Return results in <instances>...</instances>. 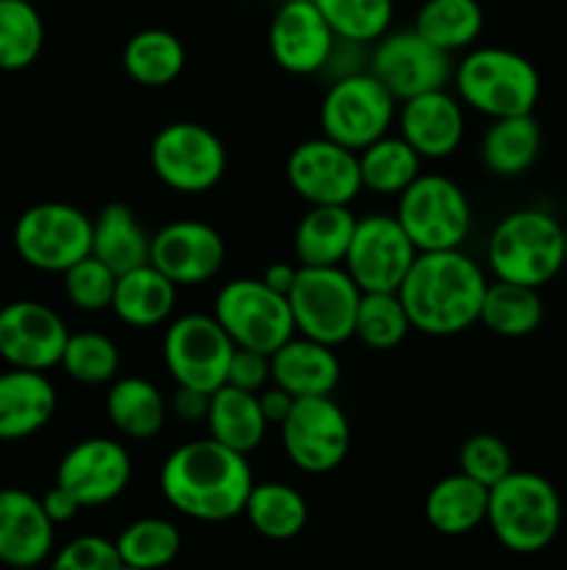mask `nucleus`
<instances>
[{"label": "nucleus", "instance_id": "nucleus-1", "mask_svg": "<svg viewBox=\"0 0 567 570\" xmlns=\"http://www.w3.org/2000/svg\"><path fill=\"white\" fill-rule=\"evenodd\" d=\"M161 495L172 510L203 523L231 521L242 515L253 488L248 454L217 443L192 440L172 451L159 473Z\"/></svg>", "mask_w": 567, "mask_h": 570}, {"label": "nucleus", "instance_id": "nucleus-2", "mask_svg": "<svg viewBox=\"0 0 567 570\" xmlns=\"http://www.w3.org/2000/svg\"><path fill=\"white\" fill-rule=\"evenodd\" d=\"M487 278L461 248L420 250L398 287L411 328L431 337H454L478 323Z\"/></svg>", "mask_w": 567, "mask_h": 570}, {"label": "nucleus", "instance_id": "nucleus-3", "mask_svg": "<svg viewBox=\"0 0 567 570\" xmlns=\"http://www.w3.org/2000/svg\"><path fill=\"white\" fill-rule=\"evenodd\" d=\"M487 523L511 554H539L561 527V499L539 473L511 471L489 488Z\"/></svg>", "mask_w": 567, "mask_h": 570}, {"label": "nucleus", "instance_id": "nucleus-4", "mask_svg": "<svg viewBox=\"0 0 567 570\" xmlns=\"http://www.w3.org/2000/svg\"><path fill=\"white\" fill-rule=\"evenodd\" d=\"M487 259L500 282L539 289L565 267V228L548 212L517 209L493 228Z\"/></svg>", "mask_w": 567, "mask_h": 570}, {"label": "nucleus", "instance_id": "nucleus-5", "mask_svg": "<svg viewBox=\"0 0 567 570\" xmlns=\"http://www.w3.org/2000/svg\"><path fill=\"white\" fill-rule=\"evenodd\" d=\"M461 104L487 117L531 115L539 100V72L526 56L506 48H478L456 70Z\"/></svg>", "mask_w": 567, "mask_h": 570}, {"label": "nucleus", "instance_id": "nucleus-6", "mask_svg": "<svg viewBox=\"0 0 567 570\" xmlns=\"http://www.w3.org/2000/svg\"><path fill=\"white\" fill-rule=\"evenodd\" d=\"M295 332L322 345H342L354 337L361 289L342 265H300L287 293Z\"/></svg>", "mask_w": 567, "mask_h": 570}, {"label": "nucleus", "instance_id": "nucleus-7", "mask_svg": "<svg viewBox=\"0 0 567 570\" xmlns=\"http://www.w3.org/2000/svg\"><path fill=\"white\" fill-rule=\"evenodd\" d=\"M398 223L420 250L461 248L472 226L470 200L456 181L420 173L398 195Z\"/></svg>", "mask_w": 567, "mask_h": 570}, {"label": "nucleus", "instance_id": "nucleus-8", "mask_svg": "<svg viewBox=\"0 0 567 570\" xmlns=\"http://www.w3.org/2000/svg\"><path fill=\"white\" fill-rule=\"evenodd\" d=\"M215 317L239 348L272 354L295 337L292 309L287 295L267 287L261 278L228 282L215 298Z\"/></svg>", "mask_w": 567, "mask_h": 570}, {"label": "nucleus", "instance_id": "nucleus-9", "mask_svg": "<svg viewBox=\"0 0 567 570\" xmlns=\"http://www.w3.org/2000/svg\"><path fill=\"white\" fill-rule=\"evenodd\" d=\"M14 248L37 271L64 273L92 254V220L61 200L33 204L17 217Z\"/></svg>", "mask_w": 567, "mask_h": 570}, {"label": "nucleus", "instance_id": "nucleus-10", "mask_svg": "<svg viewBox=\"0 0 567 570\" xmlns=\"http://www.w3.org/2000/svg\"><path fill=\"white\" fill-rule=\"evenodd\" d=\"M395 120V98L372 72H348L328 87L320 104L322 137L361 150L387 134Z\"/></svg>", "mask_w": 567, "mask_h": 570}, {"label": "nucleus", "instance_id": "nucleus-11", "mask_svg": "<svg viewBox=\"0 0 567 570\" xmlns=\"http://www.w3.org/2000/svg\"><path fill=\"white\" fill-rule=\"evenodd\" d=\"M226 165L222 139L200 122H170L150 142V167L176 193H209L226 176Z\"/></svg>", "mask_w": 567, "mask_h": 570}, {"label": "nucleus", "instance_id": "nucleus-12", "mask_svg": "<svg viewBox=\"0 0 567 570\" xmlns=\"http://www.w3.org/2000/svg\"><path fill=\"white\" fill-rule=\"evenodd\" d=\"M233 340L215 315H181L167 326L161 354L178 387L215 393L226 384Z\"/></svg>", "mask_w": 567, "mask_h": 570}, {"label": "nucleus", "instance_id": "nucleus-13", "mask_svg": "<svg viewBox=\"0 0 567 570\" xmlns=\"http://www.w3.org/2000/svg\"><path fill=\"white\" fill-rule=\"evenodd\" d=\"M281 445L287 460L304 473H331L350 451V423L331 395L295 399L292 412L281 423Z\"/></svg>", "mask_w": 567, "mask_h": 570}, {"label": "nucleus", "instance_id": "nucleus-14", "mask_svg": "<svg viewBox=\"0 0 567 570\" xmlns=\"http://www.w3.org/2000/svg\"><path fill=\"white\" fill-rule=\"evenodd\" d=\"M417 248L395 215H367L356 220L345 271L361 293H398L415 262Z\"/></svg>", "mask_w": 567, "mask_h": 570}, {"label": "nucleus", "instance_id": "nucleus-15", "mask_svg": "<svg viewBox=\"0 0 567 570\" xmlns=\"http://www.w3.org/2000/svg\"><path fill=\"white\" fill-rule=\"evenodd\" d=\"M370 72L389 89L395 100H409L415 95L445 89L450 78V53L428 42L422 33L395 31L384 33L372 50Z\"/></svg>", "mask_w": 567, "mask_h": 570}, {"label": "nucleus", "instance_id": "nucleus-16", "mask_svg": "<svg viewBox=\"0 0 567 570\" xmlns=\"http://www.w3.org/2000/svg\"><path fill=\"white\" fill-rule=\"evenodd\" d=\"M287 181L306 204L348 206L361 193L359 154L328 137L306 139L287 156Z\"/></svg>", "mask_w": 567, "mask_h": 570}, {"label": "nucleus", "instance_id": "nucleus-17", "mask_svg": "<svg viewBox=\"0 0 567 570\" xmlns=\"http://www.w3.org/2000/svg\"><path fill=\"white\" fill-rule=\"evenodd\" d=\"M131 471L126 445L109 438H89L61 456L56 484H61L81 504V510H89L120 499L131 482Z\"/></svg>", "mask_w": 567, "mask_h": 570}, {"label": "nucleus", "instance_id": "nucleus-18", "mask_svg": "<svg viewBox=\"0 0 567 570\" xmlns=\"http://www.w3.org/2000/svg\"><path fill=\"white\" fill-rule=\"evenodd\" d=\"M67 340V323L48 304L14 301L0 309V356L11 367L50 371L61 362Z\"/></svg>", "mask_w": 567, "mask_h": 570}, {"label": "nucleus", "instance_id": "nucleus-19", "mask_svg": "<svg viewBox=\"0 0 567 570\" xmlns=\"http://www.w3.org/2000/svg\"><path fill=\"white\" fill-rule=\"evenodd\" d=\"M150 265L159 267L178 287L206 284L226 265L220 232L200 220H176L150 237Z\"/></svg>", "mask_w": 567, "mask_h": 570}, {"label": "nucleus", "instance_id": "nucleus-20", "mask_svg": "<svg viewBox=\"0 0 567 570\" xmlns=\"http://www.w3.org/2000/svg\"><path fill=\"white\" fill-rule=\"evenodd\" d=\"M331 26L315 0H287L270 22V56L292 76H311L331 61Z\"/></svg>", "mask_w": 567, "mask_h": 570}, {"label": "nucleus", "instance_id": "nucleus-21", "mask_svg": "<svg viewBox=\"0 0 567 570\" xmlns=\"http://www.w3.org/2000/svg\"><path fill=\"white\" fill-rule=\"evenodd\" d=\"M53 529L42 499L26 490H0V562L14 568L39 566L53 551Z\"/></svg>", "mask_w": 567, "mask_h": 570}, {"label": "nucleus", "instance_id": "nucleus-22", "mask_svg": "<svg viewBox=\"0 0 567 570\" xmlns=\"http://www.w3.org/2000/svg\"><path fill=\"white\" fill-rule=\"evenodd\" d=\"M400 137L422 159H445L454 154L465 137V111L445 89L415 95L400 109Z\"/></svg>", "mask_w": 567, "mask_h": 570}, {"label": "nucleus", "instance_id": "nucleus-23", "mask_svg": "<svg viewBox=\"0 0 567 570\" xmlns=\"http://www.w3.org/2000/svg\"><path fill=\"white\" fill-rule=\"evenodd\" d=\"M56 404L59 395L44 371L11 367L0 373V440L17 443L42 432L56 415Z\"/></svg>", "mask_w": 567, "mask_h": 570}, {"label": "nucleus", "instance_id": "nucleus-24", "mask_svg": "<svg viewBox=\"0 0 567 570\" xmlns=\"http://www.w3.org/2000/svg\"><path fill=\"white\" fill-rule=\"evenodd\" d=\"M272 384L292 393L295 399L306 395H331L339 384V360L331 345H322L309 337H289L281 348L270 354Z\"/></svg>", "mask_w": 567, "mask_h": 570}, {"label": "nucleus", "instance_id": "nucleus-25", "mask_svg": "<svg viewBox=\"0 0 567 570\" xmlns=\"http://www.w3.org/2000/svg\"><path fill=\"white\" fill-rule=\"evenodd\" d=\"M176 298L178 284L148 262V265H139L117 276L111 309L126 326L150 328L170 321Z\"/></svg>", "mask_w": 567, "mask_h": 570}, {"label": "nucleus", "instance_id": "nucleus-26", "mask_svg": "<svg viewBox=\"0 0 567 570\" xmlns=\"http://www.w3.org/2000/svg\"><path fill=\"white\" fill-rule=\"evenodd\" d=\"M209 438L239 454H250L265 443L267 417L261 415L259 395L239 390L233 384H222L211 393L209 412H206Z\"/></svg>", "mask_w": 567, "mask_h": 570}, {"label": "nucleus", "instance_id": "nucleus-27", "mask_svg": "<svg viewBox=\"0 0 567 570\" xmlns=\"http://www.w3.org/2000/svg\"><path fill=\"white\" fill-rule=\"evenodd\" d=\"M489 488L470 479L467 473L445 476L428 490L426 495V521L434 532L459 538L472 532L487 521Z\"/></svg>", "mask_w": 567, "mask_h": 570}, {"label": "nucleus", "instance_id": "nucleus-28", "mask_svg": "<svg viewBox=\"0 0 567 570\" xmlns=\"http://www.w3.org/2000/svg\"><path fill=\"white\" fill-rule=\"evenodd\" d=\"M359 217L339 204L311 206L295 228V256L300 265H342Z\"/></svg>", "mask_w": 567, "mask_h": 570}, {"label": "nucleus", "instance_id": "nucleus-29", "mask_svg": "<svg viewBox=\"0 0 567 570\" xmlns=\"http://www.w3.org/2000/svg\"><path fill=\"white\" fill-rule=\"evenodd\" d=\"M92 256L120 276L150 262V237L126 204H106L92 220Z\"/></svg>", "mask_w": 567, "mask_h": 570}, {"label": "nucleus", "instance_id": "nucleus-30", "mask_svg": "<svg viewBox=\"0 0 567 570\" xmlns=\"http://www.w3.org/2000/svg\"><path fill=\"white\" fill-rule=\"evenodd\" d=\"M106 415L122 438L153 440L165 429L167 401L148 379L126 376L106 393Z\"/></svg>", "mask_w": 567, "mask_h": 570}, {"label": "nucleus", "instance_id": "nucleus-31", "mask_svg": "<svg viewBox=\"0 0 567 570\" xmlns=\"http://www.w3.org/2000/svg\"><path fill=\"white\" fill-rule=\"evenodd\" d=\"M543 131L531 115L495 117L481 139V161L493 176H523L537 161Z\"/></svg>", "mask_w": 567, "mask_h": 570}, {"label": "nucleus", "instance_id": "nucleus-32", "mask_svg": "<svg viewBox=\"0 0 567 570\" xmlns=\"http://www.w3.org/2000/svg\"><path fill=\"white\" fill-rule=\"evenodd\" d=\"M187 61L181 39L165 28H145L128 39L122 67L139 87L159 89L176 81Z\"/></svg>", "mask_w": 567, "mask_h": 570}, {"label": "nucleus", "instance_id": "nucleus-33", "mask_svg": "<svg viewBox=\"0 0 567 570\" xmlns=\"http://www.w3.org/2000/svg\"><path fill=\"white\" fill-rule=\"evenodd\" d=\"M245 515L250 527L267 540H292L298 538L309 521L306 499L295 488L281 482H265L250 488L245 501Z\"/></svg>", "mask_w": 567, "mask_h": 570}, {"label": "nucleus", "instance_id": "nucleus-34", "mask_svg": "<svg viewBox=\"0 0 567 570\" xmlns=\"http://www.w3.org/2000/svg\"><path fill=\"white\" fill-rule=\"evenodd\" d=\"M478 321L500 337H526L543 323V301L537 287L515 282L487 284Z\"/></svg>", "mask_w": 567, "mask_h": 570}, {"label": "nucleus", "instance_id": "nucleus-35", "mask_svg": "<svg viewBox=\"0 0 567 570\" xmlns=\"http://www.w3.org/2000/svg\"><path fill=\"white\" fill-rule=\"evenodd\" d=\"M422 156L404 137H378L359 150L361 187L378 195H400L420 176Z\"/></svg>", "mask_w": 567, "mask_h": 570}, {"label": "nucleus", "instance_id": "nucleus-36", "mask_svg": "<svg viewBox=\"0 0 567 570\" xmlns=\"http://www.w3.org/2000/svg\"><path fill=\"white\" fill-rule=\"evenodd\" d=\"M481 28L484 11L478 0H426L415 20V31L448 53L470 48Z\"/></svg>", "mask_w": 567, "mask_h": 570}, {"label": "nucleus", "instance_id": "nucleus-37", "mask_svg": "<svg viewBox=\"0 0 567 570\" xmlns=\"http://www.w3.org/2000/svg\"><path fill=\"white\" fill-rule=\"evenodd\" d=\"M44 22L28 0H0V70H26L39 59Z\"/></svg>", "mask_w": 567, "mask_h": 570}, {"label": "nucleus", "instance_id": "nucleus-38", "mask_svg": "<svg viewBox=\"0 0 567 570\" xmlns=\"http://www.w3.org/2000/svg\"><path fill=\"white\" fill-rule=\"evenodd\" d=\"M122 568H165L181 551V532L167 518H139L115 540Z\"/></svg>", "mask_w": 567, "mask_h": 570}, {"label": "nucleus", "instance_id": "nucleus-39", "mask_svg": "<svg viewBox=\"0 0 567 570\" xmlns=\"http://www.w3.org/2000/svg\"><path fill=\"white\" fill-rule=\"evenodd\" d=\"M334 37L350 45L378 42L392 26V0H315Z\"/></svg>", "mask_w": 567, "mask_h": 570}, {"label": "nucleus", "instance_id": "nucleus-40", "mask_svg": "<svg viewBox=\"0 0 567 570\" xmlns=\"http://www.w3.org/2000/svg\"><path fill=\"white\" fill-rule=\"evenodd\" d=\"M411 321L398 293H361L354 337L372 351H392L409 334Z\"/></svg>", "mask_w": 567, "mask_h": 570}, {"label": "nucleus", "instance_id": "nucleus-41", "mask_svg": "<svg viewBox=\"0 0 567 570\" xmlns=\"http://www.w3.org/2000/svg\"><path fill=\"white\" fill-rule=\"evenodd\" d=\"M59 365L76 382L106 384L120 371V351H117L115 340L100 332L70 334Z\"/></svg>", "mask_w": 567, "mask_h": 570}, {"label": "nucleus", "instance_id": "nucleus-42", "mask_svg": "<svg viewBox=\"0 0 567 570\" xmlns=\"http://www.w3.org/2000/svg\"><path fill=\"white\" fill-rule=\"evenodd\" d=\"M117 273L106 267L98 256H83L76 265L64 271V293L76 309L81 312H103L111 309L115 298Z\"/></svg>", "mask_w": 567, "mask_h": 570}, {"label": "nucleus", "instance_id": "nucleus-43", "mask_svg": "<svg viewBox=\"0 0 567 570\" xmlns=\"http://www.w3.org/2000/svg\"><path fill=\"white\" fill-rule=\"evenodd\" d=\"M459 471L481 482L484 488H493L515 471L509 445L495 434H472L459 449Z\"/></svg>", "mask_w": 567, "mask_h": 570}, {"label": "nucleus", "instance_id": "nucleus-44", "mask_svg": "<svg viewBox=\"0 0 567 570\" xmlns=\"http://www.w3.org/2000/svg\"><path fill=\"white\" fill-rule=\"evenodd\" d=\"M53 568L59 570H117L122 568L120 551L115 540H106L100 534H81L61 546L56 554Z\"/></svg>", "mask_w": 567, "mask_h": 570}, {"label": "nucleus", "instance_id": "nucleus-45", "mask_svg": "<svg viewBox=\"0 0 567 570\" xmlns=\"http://www.w3.org/2000/svg\"><path fill=\"white\" fill-rule=\"evenodd\" d=\"M267 382H272L270 373V354H261L253 348H233L231 365H228L226 384H233L239 390H248V393H259L267 387Z\"/></svg>", "mask_w": 567, "mask_h": 570}, {"label": "nucleus", "instance_id": "nucleus-46", "mask_svg": "<svg viewBox=\"0 0 567 570\" xmlns=\"http://www.w3.org/2000/svg\"><path fill=\"white\" fill-rule=\"evenodd\" d=\"M209 401H211V393H203V390H195V387H178L176 395H172L170 406L181 421L195 423V421H206Z\"/></svg>", "mask_w": 567, "mask_h": 570}, {"label": "nucleus", "instance_id": "nucleus-47", "mask_svg": "<svg viewBox=\"0 0 567 570\" xmlns=\"http://www.w3.org/2000/svg\"><path fill=\"white\" fill-rule=\"evenodd\" d=\"M259 406H261V415L267 417V423H276V426H281L284 417L292 412V404H295V395L287 393L284 387H278V384H272V387H265L259 390Z\"/></svg>", "mask_w": 567, "mask_h": 570}, {"label": "nucleus", "instance_id": "nucleus-48", "mask_svg": "<svg viewBox=\"0 0 567 570\" xmlns=\"http://www.w3.org/2000/svg\"><path fill=\"white\" fill-rule=\"evenodd\" d=\"M42 507L53 523H67L81 512V504H78L61 484H53V488L42 495Z\"/></svg>", "mask_w": 567, "mask_h": 570}, {"label": "nucleus", "instance_id": "nucleus-49", "mask_svg": "<svg viewBox=\"0 0 567 570\" xmlns=\"http://www.w3.org/2000/svg\"><path fill=\"white\" fill-rule=\"evenodd\" d=\"M295 276H298V267L287 265V262H276V265H270L265 271V276H261V282L267 284V287H272L276 293L287 295L289 289H292L295 284Z\"/></svg>", "mask_w": 567, "mask_h": 570}, {"label": "nucleus", "instance_id": "nucleus-50", "mask_svg": "<svg viewBox=\"0 0 567 570\" xmlns=\"http://www.w3.org/2000/svg\"><path fill=\"white\" fill-rule=\"evenodd\" d=\"M565 265H567V228H565Z\"/></svg>", "mask_w": 567, "mask_h": 570}]
</instances>
